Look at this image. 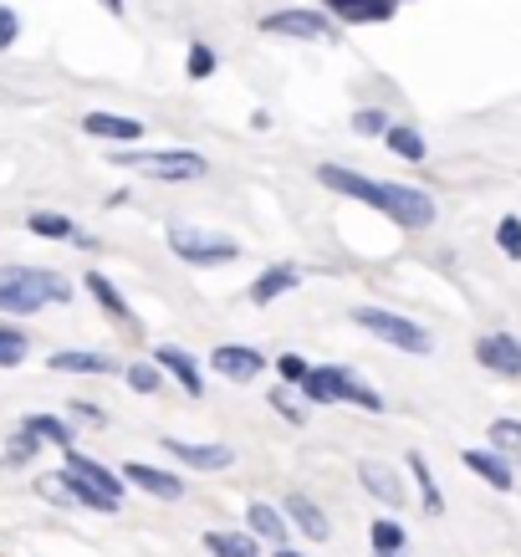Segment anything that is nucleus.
<instances>
[{
    "label": "nucleus",
    "mask_w": 521,
    "mask_h": 557,
    "mask_svg": "<svg viewBox=\"0 0 521 557\" xmlns=\"http://www.w3.org/2000/svg\"><path fill=\"white\" fill-rule=\"evenodd\" d=\"M318 180L337 195H348V200H363L373 210H384L388 220H399L404 231H424V225H435V200L414 185H394V180H369V174L358 170H343V164H322Z\"/></svg>",
    "instance_id": "nucleus-1"
},
{
    "label": "nucleus",
    "mask_w": 521,
    "mask_h": 557,
    "mask_svg": "<svg viewBox=\"0 0 521 557\" xmlns=\"http://www.w3.org/2000/svg\"><path fill=\"white\" fill-rule=\"evenodd\" d=\"M72 302V282L47 267H0V312H36V307Z\"/></svg>",
    "instance_id": "nucleus-2"
},
{
    "label": "nucleus",
    "mask_w": 521,
    "mask_h": 557,
    "mask_svg": "<svg viewBox=\"0 0 521 557\" xmlns=\"http://www.w3.org/2000/svg\"><path fill=\"white\" fill-rule=\"evenodd\" d=\"M62 475H67L72 496H77V507L87 511H119L123 507V481L108 466H98L92 456H77V450H67V466H62Z\"/></svg>",
    "instance_id": "nucleus-3"
},
{
    "label": "nucleus",
    "mask_w": 521,
    "mask_h": 557,
    "mask_svg": "<svg viewBox=\"0 0 521 557\" xmlns=\"http://www.w3.org/2000/svg\"><path fill=\"white\" fill-rule=\"evenodd\" d=\"M119 170H134V174H149V180H164V185H189V180H204V164L200 153H189V149H159V153H149V149H113L108 153Z\"/></svg>",
    "instance_id": "nucleus-4"
},
{
    "label": "nucleus",
    "mask_w": 521,
    "mask_h": 557,
    "mask_svg": "<svg viewBox=\"0 0 521 557\" xmlns=\"http://www.w3.org/2000/svg\"><path fill=\"white\" fill-rule=\"evenodd\" d=\"M312 399V405H358V409H384V399L373 394L358 373H348V369H337V363H322V369H307V379L297 384Z\"/></svg>",
    "instance_id": "nucleus-5"
},
{
    "label": "nucleus",
    "mask_w": 521,
    "mask_h": 557,
    "mask_svg": "<svg viewBox=\"0 0 521 557\" xmlns=\"http://www.w3.org/2000/svg\"><path fill=\"white\" fill-rule=\"evenodd\" d=\"M348 318H353L358 327H363V333H373L379 343H388V348H399V354H414V358L435 354V343H430V333H424L420 322L399 318V312H384V307H353Z\"/></svg>",
    "instance_id": "nucleus-6"
},
{
    "label": "nucleus",
    "mask_w": 521,
    "mask_h": 557,
    "mask_svg": "<svg viewBox=\"0 0 521 557\" xmlns=\"http://www.w3.org/2000/svg\"><path fill=\"white\" fill-rule=\"evenodd\" d=\"M169 251L189 267H225V261H240V240L200 231V225H169Z\"/></svg>",
    "instance_id": "nucleus-7"
},
{
    "label": "nucleus",
    "mask_w": 521,
    "mask_h": 557,
    "mask_svg": "<svg viewBox=\"0 0 521 557\" xmlns=\"http://www.w3.org/2000/svg\"><path fill=\"white\" fill-rule=\"evenodd\" d=\"M261 32H266V36H291V41H333L327 16L302 11V5H291V11H271V16L261 21Z\"/></svg>",
    "instance_id": "nucleus-8"
},
{
    "label": "nucleus",
    "mask_w": 521,
    "mask_h": 557,
    "mask_svg": "<svg viewBox=\"0 0 521 557\" xmlns=\"http://www.w3.org/2000/svg\"><path fill=\"white\" fill-rule=\"evenodd\" d=\"M475 363L491 373H501V379H521V338H511V333H486V338L475 343Z\"/></svg>",
    "instance_id": "nucleus-9"
},
{
    "label": "nucleus",
    "mask_w": 521,
    "mask_h": 557,
    "mask_svg": "<svg viewBox=\"0 0 521 557\" xmlns=\"http://www.w3.org/2000/svg\"><path fill=\"white\" fill-rule=\"evenodd\" d=\"M210 363H215V373L236 379V384H251L256 373L266 369V358L256 354V348H236V343H220L215 354H210Z\"/></svg>",
    "instance_id": "nucleus-10"
},
{
    "label": "nucleus",
    "mask_w": 521,
    "mask_h": 557,
    "mask_svg": "<svg viewBox=\"0 0 521 557\" xmlns=\"http://www.w3.org/2000/svg\"><path fill=\"white\" fill-rule=\"evenodd\" d=\"M164 450L185 466H200V471H225L236 466V450L231 445H189V440H164Z\"/></svg>",
    "instance_id": "nucleus-11"
},
{
    "label": "nucleus",
    "mask_w": 521,
    "mask_h": 557,
    "mask_svg": "<svg viewBox=\"0 0 521 557\" xmlns=\"http://www.w3.org/2000/svg\"><path fill=\"white\" fill-rule=\"evenodd\" d=\"M123 475L134 481V486H144L149 496H159V502H179L185 496V481L174 471H159V466H144V460H128L123 466Z\"/></svg>",
    "instance_id": "nucleus-12"
},
{
    "label": "nucleus",
    "mask_w": 521,
    "mask_h": 557,
    "mask_svg": "<svg viewBox=\"0 0 521 557\" xmlns=\"http://www.w3.org/2000/svg\"><path fill=\"white\" fill-rule=\"evenodd\" d=\"M358 481H363V491L379 496L384 507H404V481L394 475V466H384V460H358Z\"/></svg>",
    "instance_id": "nucleus-13"
},
{
    "label": "nucleus",
    "mask_w": 521,
    "mask_h": 557,
    "mask_svg": "<svg viewBox=\"0 0 521 557\" xmlns=\"http://www.w3.org/2000/svg\"><path fill=\"white\" fill-rule=\"evenodd\" d=\"M153 369H159V373H174V384L185 388L189 399H200V394H204L200 363H195L185 348H159V354H153Z\"/></svg>",
    "instance_id": "nucleus-14"
},
{
    "label": "nucleus",
    "mask_w": 521,
    "mask_h": 557,
    "mask_svg": "<svg viewBox=\"0 0 521 557\" xmlns=\"http://www.w3.org/2000/svg\"><path fill=\"white\" fill-rule=\"evenodd\" d=\"M282 507H286V517H291V522L302 527V537H312V542H327V537H333V522H327V517L318 511V502H312V496L291 491Z\"/></svg>",
    "instance_id": "nucleus-15"
},
{
    "label": "nucleus",
    "mask_w": 521,
    "mask_h": 557,
    "mask_svg": "<svg viewBox=\"0 0 521 557\" xmlns=\"http://www.w3.org/2000/svg\"><path fill=\"white\" fill-rule=\"evenodd\" d=\"M302 282V271L297 267H266L261 276L251 282V302L256 307H266V302H276V297H286V292Z\"/></svg>",
    "instance_id": "nucleus-16"
},
{
    "label": "nucleus",
    "mask_w": 521,
    "mask_h": 557,
    "mask_svg": "<svg viewBox=\"0 0 521 557\" xmlns=\"http://www.w3.org/2000/svg\"><path fill=\"white\" fill-rule=\"evenodd\" d=\"M466 466H471L475 475H481V481H486V486H496V491H511L517 486V475H511V466H506L501 456H496V450H466Z\"/></svg>",
    "instance_id": "nucleus-17"
},
{
    "label": "nucleus",
    "mask_w": 521,
    "mask_h": 557,
    "mask_svg": "<svg viewBox=\"0 0 521 557\" xmlns=\"http://www.w3.org/2000/svg\"><path fill=\"white\" fill-rule=\"evenodd\" d=\"M83 128L92 138H119V144H134V138H144V123H138V119H119V113H87Z\"/></svg>",
    "instance_id": "nucleus-18"
},
{
    "label": "nucleus",
    "mask_w": 521,
    "mask_h": 557,
    "mask_svg": "<svg viewBox=\"0 0 521 557\" xmlns=\"http://www.w3.org/2000/svg\"><path fill=\"white\" fill-rule=\"evenodd\" d=\"M246 522H251V537L286 547V517L271 507V502H251V507H246Z\"/></svg>",
    "instance_id": "nucleus-19"
},
{
    "label": "nucleus",
    "mask_w": 521,
    "mask_h": 557,
    "mask_svg": "<svg viewBox=\"0 0 521 557\" xmlns=\"http://www.w3.org/2000/svg\"><path fill=\"white\" fill-rule=\"evenodd\" d=\"M51 369L57 373H119V363L108 354H83V348H62L51 354Z\"/></svg>",
    "instance_id": "nucleus-20"
},
{
    "label": "nucleus",
    "mask_w": 521,
    "mask_h": 557,
    "mask_svg": "<svg viewBox=\"0 0 521 557\" xmlns=\"http://www.w3.org/2000/svg\"><path fill=\"white\" fill-rule=\"evenodd\" d=\"M21 435H32L36 445H62V450H72V424H62L57 414H26V420H21Z\"/></svg>",
    "instance_id": "nucleus-21"
},
{
    "label": "nucleus",
    "mask_w": 521,
    "mask_h": 557,
    "mask_svg": "<svg viewBox=\"0 0 521 557\" xmlns=\"http://www.w3.org/2000/svg\"><path fill=\"white\" fill-rule=\"evenodd\" d=\"M87 292L98 297V307H102V312H108V318H119V322H134V307L123 302V292L113 287V282H108L102 271H87Z\"/></svg>",
    "instance_id": "nucleus-22"
},
{
    "label": "nucleus",
    "mask_w": 521,
    "mask_h": 557,
    "mask_svg": "<svg viewBox=\"0 0 521 557\" xmlns=\"http://www.w3.org/2000/svg\"><path fill=\"white\" fill-rule=\"evenodd\" d=\"M210 557H261V542L251 532H204Z\"/></svg>",
    "instance_id": "nucleus-23"
},
{
    "label": "nucleus",
    "mask_w": 521,
    "mask_h": 557,
    "mask_svg": "<svg viewBox=\"0 0 521 557\" xmlns=\"http://www.w3.org/2000/svg\"><path fill=\"white\" fill-rule=\"evenodd\" d=\"M26 231L41 240H83L77 225H72L67 215H57V210H32V215H26Z\"/></svg>",
    "instance_id": "nucleus-24"
},
{
    "label": "nucleus",
    "mask_w": 521,
    "mask_h": 557,
    "mask_svg": "<svg viewBox=\"0 0 521 557\" xmlns=\"http://www.w3.org/2000/svg\"><path fill=\"white\" fill-rule=\"evenodd\" d=\"M369 537H373V557H404V547H409V532L394 517H379Z\"/></svg>",
    "instance_id": "nucleus-25"
},
{
    "label": "nucleus",
    "mask_w": 521,
    "mask_h": 557,
    "mask_svg": "<svg viewBox=\"0 0 521 557\" xmlns=\"http://www.w3.org/2000/svg\"><path fill=\"white\" fill-rule=\"evenodd\" d=\"M384 144H388V153H399V159H409V164H420L424 153H430V144H424L414 128H404V123H388Z\"/></svg>",
    "instance_id": "nucleus-26"
},
{
    "label": "nucleus",
    "mask_w": 521,
    "mask_h": 557,
    "mask_svg": "<svg viewBox=\"0 0 521 557\" xmlns=\"http://www.w3.org/2000/svg\"><path fill=\"white\" fill-rule=\"evenodd\" d=\"M409 471H414V481H420L424 511H430V517H439V511H445V496H439V486H435V471H430V460H424L420 450H409Z\"/></svg>",
    "instance_id": "nucleus-27"
},
{
    "label": "nucleus",
    "mask_w": 521,
    "mask_h": 557,
    "mask_svg": "<svg viewBox=\"0 0 521 557\" xmlns=\"http://www.w3.org/2000/svg\"><path fill=\"white\" fill-rule=\"evenodd\" d=\"M32 354V338L21 327H0V369H21Z\"/></svg>",
    "instance_id": "nucleus-28"
},
{
    "label": "nucleus",
    "mask_w": 521,
    "mask_h": 557,
    "mask_svg": "<svg viewBox=\"0 0 521 557\" xmlns=\"http://www.w3.org/2000/svg\"><path fill=\"white\" fill-rule=\"evenodd\" d=\"M491 445L501 460H521V420H496L491 424Z\"/></svg>",
    "instance_id": "nucleus-29"
},
{
    "label": "nucleus",
    "mask_w": 521,
    "mask_h": 557,
    "mask_svg": "<svg viewBox=\"0 0 521 557\" xmlns=\"http://www.w3.org/2000/svg\"><path fill=\"white\" fill-rule=\"evenodd\" d=\"M394 16V0H358L343 11V21H353V26H379V21Z\"/></svg>",
    "instance_id": "nucleus-30"
},
{
    "label": "nucleus",
    "mask_w": 521,
    "mask_h": 557,
    "mask_svg": "<svg viewBox=\"0 0 521 557\" xmlns=\"http://www.w3.org/2000/svg\"><path fill=\"white\" fill-rule=\"evenodd\" d=\"M123 379H128V388H134V394H159V384H164V373L153 369V363H128V373H123Z\"/></svg>",
    "instance_id": "nucleus-31"
},
{
    "label": "nucleus",
    "mask_w": 521,
    "mask_h": 557,
    "mask_svg": "<svg viewBox=\"0 0 521 557\" xmlns=\"http://www.w3.org/2000/svg\"><path fill=\"white\" fill-rule=\"evenodd\" d=\"M496 246H501L511 261H521V215H506L501 225H496Z\"/></svg>",
    "instance_id": "nucleus-32"
},
{
    "label": "nucleus",
    "mask_w": 521,
    "mask_h": 557,
    "mask_svg": "<svg viewBox=\"0 0 521 557\" xmlns=\"http://www.w3.org/2000/svg\"><path fill=\"white\" fill-rule=\"evenodd\" d=\"M36 491H41L47 502H57V507H77V496H72V486H67V475H41V481H36Z\"/></svg>",
    "instance_id": "nucleus-33"
},
{
    "label": "nucleus",
    "mask_w": 521,
    "mask_h": 557,
    "mask_svg": "<svg viewBox=\"0 0 521 557\" xmlns=\"http://www.w3.org/2000/svg\"><path fill=\"white\" fill-rule=\"evenodd\" d=\"M185 72H189V77H195V83H204V77L215 72V51L204 47V41H195V47H189V62H185Z\"/></svg>",
    "instance_id": "nucleus-34"
},
{
    "label": "nucleus",
    "mask_w": 521,
    "mask_h": 557,
    "mask_svg": "<svg viewBox=\"0 0 521 557\" xmlns=\"http://www.w3.org/2000/svg\"><path fill=\"white\" fill-rule=\"evenodd\" d=\"M271 409L286 414V424H302V405L291 399V388H271Z\"/></svg>",
    "instance_id": "nucleus-35"
},
{
    "label": "nucleus",
    "mask_w": 521,
    "mask_h": 557,
    "mask_svg": "<svg viewBox=\"0 0 521 557\" xmlns=\"http://www.w3.org/2000/svg\"><path fill=\"white\" fill-rule=\"evenodd\" d=\"M353 128H358V134H388V119L379 113V108H358V113H353Z\"/></svg>",
    "instance_id": "nucleus-36"
},
{
    "label": "nucleus",
    "mask_w": 521,
    "mask_h": 557,
    "mask_svg": "<svg viewBox=\"0 0 521 557\" xmlns=\"http://www.w3.org/2000/svg\"><path fill=\"white\" fill-rule=\"evenodd\" d=\"M16 36H21V21L11 5H0V51L5 47H16Z\"/></svg>",
    "instance_id": "nucleus-37"
},
{
    "label": "nucleus",
    "mask_w": 521,
    "mask_h": 557,
    "mask_svg": "<svg viewBox=\"0 0 521 557\" xmlns=\"http://www.w3.org/2000/svg\"><path fill=\"white\" fill-rule=\"evenodd\" d=\"M276 369H282V379H286V384H302V379H307V369H312V363H302V358H297V354H286L282 363H276Z\"/></svg>",
    "instance_id": "nucleus-38"
},
{
    "label": "nucleus",
    "mask_w": 521,
    "mask_h": 557,
    "mask_svg": "<svg viewBox=\"0 0 521 557\" xmlns=\"http://www.w3.org/2000/svg\"><path fill=\"white\" fill-rule=\"evenodd\" d=\"M72 414H83V420L102 424V409H98V405H72Z\"/></svg>",
    "instance_id": "nucleus-39"
},
{
    "label": "nucleus",
    "mask_w": 521,
    "mask_h": 557,
    "mask_svg": "<svg viewBox=\"0 0 521 557\" xmlns=\"http://www.w3.org/2000/svg\"><path fill=\"white\" fill-rule=\"evenodd\" d=\"M102 5H108L113 16H123V5H128V0H102Z\"/></svg>",
    "instance_id": "nucleus-40"
},
{
    "label": "nucleus",
    "mask_w": 521,
    "mask_h": 557,
    "mask_svg": "<svg viewBox=\"0 0 521 557\" xmlns=\"http://www.w3.org/2000/svg\"><path fill=\"white\" fill-rule=\"evenodd\" d=\"M327 5H333V11H348V5H358V0H327Z\"/></svg>",
    "instance_id": "nucleus-41"
},
{
    "label": "nucleus",
    "mask_w": 521,
    "mask_h": 557,
    "mask_svg": "<svg viewBox=\"0 0 521 557\" xmlns=\"http://www.w3.org/2000/svg\"><path fill=\"white\" fill-rule=\"evenodd\" d=\"M271 557H302V553H291V547H276V553H271Z\"/></svg>",
    "instance_id": "nucleus-42"
}]
</instances>
